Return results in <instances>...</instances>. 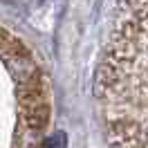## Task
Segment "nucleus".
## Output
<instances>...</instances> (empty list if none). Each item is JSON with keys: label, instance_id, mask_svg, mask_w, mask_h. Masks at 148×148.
Instances as JSON below:
<instances>
[{"label": "nucleus", "instance_id": "nucleus-1", "mask_svg": "<svg viewBox=\"0 0 148 148\" xmlns=\"http://www.w3.org/2000/svg\"><path fill=\"white\" fill-rule=\"evenodd\" d=\"M103 126L117 148H148V0H123L97 79Z\"/></svg>", "mask_w": 148, "mask_h": 148}]
</instances>
